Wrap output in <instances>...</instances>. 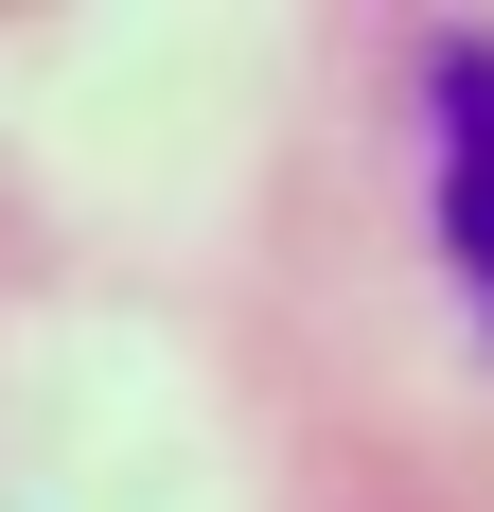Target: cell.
Instances as JSON below:
<instances>
[{"instance_id": "1", "label": "cell", "mask_w": 494, "mask_h": 512, "mask_svg": "<svg viewBox=\"0 0 494 512\" xmlns=\"http://www.w3.org/2000/svg\"><path fill=\"white\" fill-rule=\"evenodd\" d=\"M424 177H442V248L494 318V53H442L424 71Z\"/></svg>"}]
</instances>
